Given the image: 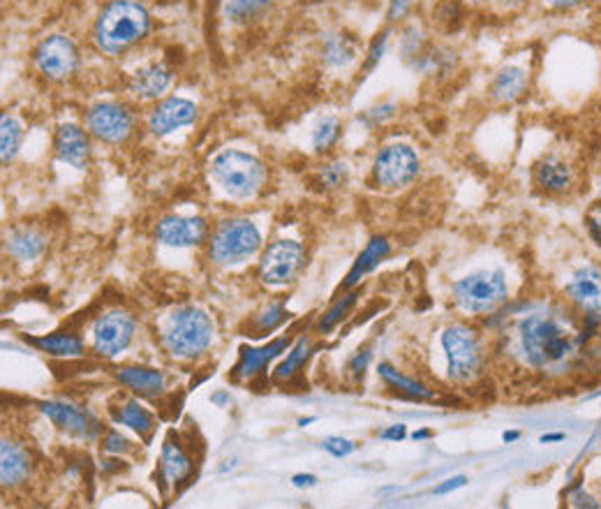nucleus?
I'll use <instances>...</instances> for the list:
<instances>
[{
  "instance_id": "obj_1",
  "label": "nucleus",
  "mask_w": 601,
  "mask_h": 509,
  "mask_svg": "<svg viewBox=\"0 0 601 509\" xmlns=\"http://www.w3.org/2000/svg\"><path fill=\"white\" fill-rule=\"evenodd\" d=\"M521 350L534 371L562 373L583 348V329L567 315L534 313L521 322Z\"/></svg>"
},
{
  "instance_id": "obj_2",
  "label": "nucleus",
  "mask_w": 601,
  "mask_h": 509,
  "mask_svg": "<svg viewBox=\"0 0 601 509\" xmlns=\"http://www.w3.org/2000/svg\"><path fill=\"white\" fill-rule=\"evenodd\" d=\"M148 28H151V17H148L142 3H137V0H111L98 14L93 38L105 54L114 56L144 40Z\"/></svg>"
},
{
  "instance_id": "obj_3",
  "label": "nucleus",
  "mask_w": 601,
  "mask_h": 509,
  "mask_svg": "<svg viewBox=\"0 0 601 509\" xmlns=\"http://www.w3.org/2000/svg\"><path fill=\"white\" fill-rule=\"evenodd\" d=\"M213 179L227 195L248 199L255 197L264 186L266 169L255 156L243 151H222L211 165Z\"/></svg>"
},
{
  "instance_id": "obj_4",
  "label": "nucleus",
  "mask_w": 601,
  "mask_h": 509,
  "mask_svg": "<svg viewBox=\"0 0 601 509\" xmlns=\"http://www.w3.org/2000/svg\"><path fill=\"white\" fill-rule=\"evenodd\" d=\"M213 338L211 317L199 308H181L165 324L162 345L174 357H195L209 348Z\"/></svg>"
},
{
  "instance_id": "obj_5",
  "label": "nucleus",
  "mask_w": 601,
  "mask_h": 509,
  "mask_svg": "<svg viewBox=\"0 0 601 509\" xmlns=\"http://www.w3.org/2000/svg\"><path fill=\"white\" fill-rule=\"evenodd\" d=\"M456 304L467 313L486 315L507 301V278L502 271H477L454 285Z\"/></svg>"
},
{
  "instance_id": "obj_6",
  "label": "nucleus",
  "mask_w": 601,
  "mask_h": 509,
  "mask_svg": "<svg viewBox=\"0 0 601 509\" xmlns=\"http://www.w3.org/2000/svg\"><path fill=\"white\" fill-rule=\"evenodd\" d=\"M421 174V158L410 144L393 142L377 151L373 162V181L382 190H403Z\"/></svg>"
},
{
  "instance_id": "obj_7",
  "label": "nucleus",
  "mask_w": 601,
  "mask_h": 509,
  "mask_svg": "<svg viewBox=\"0 0 601 509\" xmlns=\"http://www.w3.org/2000/svg\"><path fill=\"white\" fill-rule=\"evenodd\" d=\"M262 246V234L257 225L246 218H234L220 223L211 239V257L218 264H241Z\"/></svg>"
},
{
  "instance_id": "obj_8",
  "label": "nucleus",
  "mask_w": 601,
  "mask_h": 509,
  "mask_svg": "<svg viewBox=\"0 0 601 509\" xmlns=\"http://www.w3.org/2000/svg\"><path fill=\"white\" fill-rule=\"evenodd\" d=\"M442 348L447 352L449 378L454 382H470L481 371V345L477 331L456 324L442 334Z\"/></svg>"
},
{
  "instance_id": "obj_9",
  "label": "nucleus",
  "mask_w": 601,
  "mask_h": 509,
  "mask_svg": "<svg viewBox=\"0 0 601 509\" xmlns=\"http://www.w3.org/2000/svg\"><path fill=\"white\" fill-rule=\"evenodd\" d=\"M532 181L544 195L567 197L578 188L581 174H578L574 158H569L567 153L551 151L534 162Z\"/></svg>"
},
{
  "instance_id": "obj_10",
  "label": "nucleus",
  "mask_w": 601,
  "mask_h": 509,
  "mask_svg": "<svg viewBox=\"0 0 601 509\" xmlns=\"http://www.w3.org/2000/svg\"><path fill=\"white\" fill-rule=\"evenodd\" d=\"M303 257H306V250L301 243L280 239L266 248L262 262H259V276L269 285L292 283L303 267Z\"/></svg>"
},
{
  "instance_id": "obj_11",
  "label": "nucleus",
  "mask_w": 601,
  "mask_h": 509,
  "mask_svg": "<svg viewBox=\"0 0 601 509\" xmlns=\"http://www.w3.org/2000/svg\"><path fill=\"white\" fill-rule=\"evenodd\" d=\"M35 65L44 77L68 79L79 65V51L68 35H51L35 49Z\"/></svg>"
},
{
  "instance_id": "obj_12",
  "label": "nucleus",
  "mask_w": 601,
  "mask_h": 509,
  "mask_svg": "<svg viewBox=\"0 0 601 509\" xmlns=\"http://www.w3.org/2000/svg\"><path fill=\"white\" fill-rule=\"evenodd\" d=\"M86 128L91 130L93 137L102 139V142L123 144L132 135L135 121H132V114L123 105L100 102V105L91 107V112L86 114Z\"/></svg>"
},
{
  "instance_id": "obj_13",
  "label": "nucleus",
  "mask_w": 601,
  "mask_h": 509,
  "mask_svg": "<svg viewBox=\"0 0 601 509\" xmlns=\"http://www.w3.org/2000/svg\"><path fill=\"white\" fill-rule=\"evenodd\" d=\"M567 299L585 315L601 313V269L597 264L585 262L571 271L565 283Z\"/></svg>"
},
{
  "instance_id": "obj_14",
  "label": "nucleus",
  "mask_w": 601,
  "mask_h": 509,
  "mask_svg": "<svg viewBox=\"0 0 601 509\" xmlns=\"http://www.w3.org/2000/svg\"><path fill=\"white\" fill-rule=\"evenodd\" d=\"M132 334H135V320L128 313L111 311L95 324V350L102 357H116L118 352L128 348Z\"/></svg>"
},
{
  "instance_id": "obj_15",
  "label": "nucleus",
  "mask_w": 601,
  "mask_h": 509,
  "mask_svg": "<svg viewBox=\"0 0 601 509\" xmlns=\"http://www.w3.org/2000/svg\"><path fill=\"white\" fill-rule=\"evenodd\" d=\"M206 234L209 230H206L204 218L197 216H169L160 220L158 230H155L158 241L172 248L199 246V243H204Z\"/></svg>"
},
{
  "instance_id": "obj_16",
  "label": "nucleus",
  "mask_w": 601,
  "mask_h": 509,
  "mask_svg": "<svg viewBox=\"0 0 601 509\" xmlns=\"http://www.w3.org/2000/svg\"><path fill=\"white\" fill-rule=\"evenodd\" d=\"M195 121H197V107L192 105L190 100L167 98L153 109L151 116H148V130H151L155 137H165L169 132L185 128V125Z\"/></svg>"
},
{
  "instance_id": "obj_17",
  "label": "nucleus",
  "mask_w": 601,
  "mask_h": 509,
  "mask_svg": "<svg viewBox=\"0 0 601 509\" xmlns=\"http://www.w3.org/2000/svg\"><path fill=\"white\" fill-rule=\"evenodd\" d=\"M54 149L58 160L68 162L74 169H86L91 162V142L79 125L65 123L56 130Z\"/></svg>"
},
{
  "instance_id": "obj_18",
  "label": "nucleus",
  "mask_w": 601,
  "mask_h": 509,
  "mask_svg": "<svg viewBox=\"0 0 601 509\" xmlns=\"http://www.w3.org/2000/svg\"><path fill=\"white\" fill-rule=\"evenodd\" d=\"M530 70L523 65H504L491 81V98L497 105H514L528 93Z\"/></svg>"
},
{
  "instance_id": "obj_19",
  "label": "nucleus",
  "mask_w": 601,
  "mask_h": 509,
  "mask_svg": "<svg viewBox=\"0 0 601 509\" xmlns=\"http://www.w3.org/2000/svg\"><path fill=\"white\" fill-rule=\"evenodd\" d=\"M42 412L56 426H61V429H68V431L77 433V435H84V438H91V435L98 433V422H95V419L88 415V412L72 408V405L42 403Z\"/></svg>"
},
{
  "instance_id": "obj_20",
  "label": "nucleus",
  "mask_w": 601,
  "mask_h": 509,
  "mask_svg": "<svg viewBox=\"0 0 601 509\" xmlns=\"http://www.w3.org/2000/svg\"><path fill=\"white\" fill-rule=\"evenodd\" d=\"M169 84H172V72L162 63H153L132 75L130 91L144 100H155L167 91Z\"/></svg>"
},
{
  "instance_id": "obj_21",
  "label": "nucleus",
  "mask_w": 601,
  "mask_h": 509,
  "mask_svg": "<svg viewBox=\"0 0 601 509\" xmlns=\"http://www.w3.org/2000/svg\"><path fill=\"white\" fill-rule=\"evenodd\" d=\"M28 470H31V461H28L24 449L10 440H3V447H0V479H3V486L24 482Z\"/></svg>"
},
{
  "instance_id": "obj_22",
  "label": "nucleus",
  "mask_w": 601,
  "mask_h": 509,
  "mask_svg": "<svg viewBox=\"0 0 601 509\" xmlns=\"http://www.w3.org/2000/svg\"><path fill=\"white\" fill-rule=\"evenodd\" d=\"M391 253V243L384 239V236H377V239H373L368 243L366 248H363V253L359 255V260L354 262V267L350 274H347V280H345V290L347 287H354L359 280L370 274L375 267H380V262H384Z\"/></svg>"
},
{
  "instance_id": "obj_23",
  "label": "nucleus",
  "mask_w": 601,
  "mask_h": 509,
  "mask_svg": "<svg viewBox=\"0 0 601 509\" xmlns=\"http://www.w3.org/2000/svg\"><path fill=\"white\" fill-rule=\"evenodd\" d=\"M285 348H287L285 338H278V341L264 345V348H259V350L243 348L241 361H239V366H236V375H239V378H250V375H255L259 368H264V364H269L271 359H276Z\"/></svg>"
},
{
  "instance_id": "obj_24",
  "label": "nucleus",
  "mask_w": 601,
  "mask_h": 509,
  "mask_svg": "<svg viewBox=\"0 0 601 509\" xmlns=\"http://www.w3.org/2000/svg\"><path fill=\"white\" fill-rule=\"evenodd\" d=\"M118 380L142 396H155L165 387L162 373L153 371V368H121V371H118Z\"/></svg>"
},
{
  "instance_id": "obj_25",
  "label": "nucleus",
  "mask_w": 601,
  "mask_h": 509,
  "mask_svg": "<svg viewBox=\"0 0 601 509\" xmlns=\"http://www.w3.org/2000/svg\"><path fill=\"white\" fill-rule=\"evenodd\" d=\"M44 246H47V239L40 232L35 230H17L10 234V241H7V248H10V253L14 257H19V260H33V257L42 255Z\"/></svg>"
},
{
  "instance_id": "obj_26",
  "label": "nucleus",
  "mask_w": 601,
  "mask_h": 509,
  "mask_svg": "<svg viewBox=\"0 0 601 509\" xmlns=\"http://www.w3.org/2000/svg\"><path fill=\"white\" fill-rule=\"evenodd\" d=\"M21 137H24V130H21L17 118L3 114L0 118V158H3V165H10L17 158Z\"/></svg>"
},
{
  "instance_id": "obj_27",
  "label": "nucleus",
  "mask_w": 601,
  "mask_h": 509,
  "mask_svg": "<svg viewBox=\"0 0 601 509\" xmlns=\"http://www.w3.org/2000/svg\"><path fill=\"white\" fill-rule=\"evenodd\" d=\"M190 472V459L183 454V449L174 445V442H165V449H162V475L169 484L178 482Z\"/></svg>"
},
{
  "instance_id": "obj_28",
  "label": "nucleus",
  "mask_w": 601,
  "mask_h": 509,
  "mask_svg": "<svg viewBox=\"0 0 601 509\" xmlns=\"http://www.w3.org/2000/svg\"><path fill=\"white\" fill-rule=\"evenodd\" d=\"M324 61L333 65V68H343V65H350L356 56L354 42L350 38H345V35H329V38L324 40Z\"/></svg>"
},
{
  "instance_id": "obj_29",
  "label": "nucleus",
  "mask_w": 601,
  "mask_h": 509,
  "mask_svg": "<svg viewBox=\"0 0 601 509\" xmlns=\"http://www.w3.org/2000/svg\"><path fill=\"white\" fill-rule=\"evenodd\" d=\"M340 132H343V125H340L338 118L336 116H324L322 121H319L315 125V130H313V146H315V151L317 153L331 151L333 146L338 144Z\"/></svg>"
},
{
  "instance_id": "obj_30",
  "label": "nucleus",
  "mask_w": 601,
  "mask_h": 509,
  "mask_svg": "<svg viewBox=\"0 0 601 509\" xmlns=\"http://www.w3.org/2000/svg\"><path fill=\"white\" fill-rule=\"evenodd\" d=\"M380 375L389 382V385L398 387L400 392L410 394L412 398H424V401H428V398H435V394L430 392V389H426L424 385H419V382H414L410 378H405V375H400L398 371H393L389 364H380Z\"/></svg>"
},
{
  "instance_id": "obj_31",
  "label": "nucleus",
  "mask_w": 601,
  "mask_h": 509,
  "mask_svg": "<svg viewBox=\"0 0 601 509\" xmlns=\"http://www.w3.org/2000/svg\"><path fill=\"white\" fill-rule=\"evenodd\" d=\"M31 343L37 345L40 350H47L51 354H79L84 350V343L77 336H65V334H54L47 338H31Z\"/></svg>"
},
{
  "instance_id": "obj_32",
  "label": "nucleus",
  "mask_w": 601,
  "mask_h": 509,
  "mask_svg": "<svg viewBox=\"0 0 601 509\" xmlns=\"http://www.w3.org/2000/svg\"><path fill=\"white\" fill-rule=\"evenodd\" d=\"M273 3L276 0H232L227 5V17L241 24V21H250L259 17V14H264Z\"/></svg>"
},
{
  "instance_id": "obj_33",
  "label": "nucleus",
  "mask_w": 601,
  "mask_h": 509,
  "mask_svg": "<svg viewBox=\"0 0 601 509\" xmlns=\"http://www.w3.org/2000/svg\"><path fill=\"white\" fill-rule=\"evenodd\" d=\"M116 422L130 426V429L139 433H148L153 429V417L137 403H128L125 408H121V412H116Z\"/></svg>"
},
{
  "instance_id": "obj_34",
  "label": "nucleus",
  "mask_w": 601,
  "mask_h": 509,
  "mask_svg": "<svg viewBox=\"0 0 601 509\" xmlns=\"http://www.w3.org/2000/svg\"><path fill=\"white\" fill-rule=\"evenodd\" d=\"M319 183L326 190H333V188H343L347 181H350V167L345 165L343 160H333V162H326V165L319 167V174H317Z\"/></svg>"
},
{
  "instance_id": "obj_35",
  "label": "nucleus",
  "mask_w": 601,
  "mask_h": 509,
  "mask_svg": "<svg viewBox=\"0 0 601 509\" xmlns=\"http://www.w3.org/2000/svg\"><path fill=\"white\" fill-rule=\"evenodd\" d=\"M308 354H310V341L308 338H301L299 343H296V348L289 352V357H287V361L285 364H280L278 366V371H276V378H280V380H285V378H292V375L299 371V368L306 364V359H308Z\"/></svg>"
},
{
  "instance_id": "obj_36",
  "label": "nucleus",
  "mask_w": 601,
  "mask_h": 509,
  "mask_svg": "<svg viewBox=\"0 0 601 509\" xmlns=\"http://www.w3.org/2000/svg\"><path fill=\"white\" fill-rule=\"evenodd\" d=\"M400 51H403L405 58H419L424 54V35L417 28H407L400 38Z\"/></svg>"
},
{
  "instance_id": "obj_37",
  "label": "nucleus",
  "mask_w": 601,
  "mask_h": 509,
  "mask_svg": "<svg viewBox=\"0 0 601 509\" xmlns=\"http://www.w3.org/2000/svg\"><path fill=\"white\" fill-rule=\"evenodd\" d=\"M354 301H356V292H350V294H345L343 299L338 301L336 306L331 308L329 311V315L324 317L322 320V324H319V331H331L333 327H336V324L340 322V317H343L347 311H350V308L354 306Z\"/></svg>"
},
{
  "instance_id": "obj_38",
  "label": "nucleus",
  "mask_w": 601,
  "mask_h": 509,
  "mask_svg": "<svg viewBox=\"0 0 601 509\" xmlns=\"http://www.w3.org/2000/svg\"><path fill=\"white\" fill-rule=\"evenodd\" d=\"M389 35H391V31L387 28V31H382L380 35H375V40L370 42L368 58H366V72H370L373 68H377V63H380L382 58H384V54H387Z\"/></svg>"
},
{
  "instance_id": "obj_39",
  "label": "nucleus",
  "mask_w": 601,
  "mask_h": 509,
  "mask_svg": "<svg viewBox=\"0 0 601 509\" xmlns=\"http://www.w3.org/2000/svg\"><path fill=\"white\" fill-rule=\"evenodd\" d=\"M396 116V105H391V102H384V105L368 109L366 114H363V123L368 125V128H377V125H384L391 118Z\"/></svg>"
},
{
  "instance_id": "obj_40",
  "label": "nucleus",
  "mask_w": 601,
  "mask_h": 509,
  "mask_svg": "<svg viewBox=\"0 0 601 509\" xmlns=\"http://www.w3.org/2000/svg\"><path fill=\"white\" fill-rule=\"evenodd\" d=\"M583 220H585V230H588L590 239L601 246V202L592 204L590 209L585 211Z\"/></svg>"
},
{
  "instance_id": "obj_41",
  "label": "nucleus",
  "mask_w": 601,
  "mask_h": 509,
  "mask_svg": "<svg viewBox=\"0 0 601 509\" xmlns=\"http://www.w3.org/2000/svg\"><path fill=\"white\" fill-rule=\"evenodd\" d=\"M324 449L333 456H338V459H343V456H350L354 452V442L345 440V438H329L324 440Z\"/></svg>"
},
{
  "instance_id": "obj_42",
  "label": "nucleus",
  "mask_w": 601,
  "mask_h": 509,
  "mask_svg": "<svg viewBox=\"0 0 601 509\" xmlns=\"http://www.w3.org/2000/svg\"><path fill=\"white\" fill-rule=\"evenodd\" d=\"M283 320H285V308L280 304H276V306H271V311L264 313L262 320H259V329H262V331L273 329V327H278V324Z\"/></svg>"
},
{
  "instance_id": "obj_43",
  "label": "nucleus",
  "mask_w": 601,
  "mask_h": 509,
  "mask_svg": "<svg viewBox=\"0 0 601 509\" xmlns=\"http://www.w3.org/2000/svg\"><path fill=\"white\" fill-rule=\"evenodd\" d=\"M541 3H544V7H548V10L569 12V10H576V7H581V5L592 3V0H541Z\"/></svg>"
},
{
  "instance_id": "obj_44",
  "label": "nucleus",
  "mask_w": 601,
  "mask_h": 509,
  "mask_svg": "<svg viewBox=\"0 0 601 509\" xmlns=\"http://www.w3.org/2000/svg\"><path fill=\"white\" fill-rule=\"evenodd\" d=\"M410 10H412V0H391L387 19L389 21H400V19H405L407 14H410Z\"/></svg>"
},
{
  "instance_id": "obj_45",
  "label": "nucleus",
  "mask_w": 601,
  "mask_h": 509,
  "mask_svg": "<svg viewBox=\"0 0 601 509\" xmlns=\"http://www.w3.org/2000/svg\"><path fill=\"white\" fill-rule=\"evenodd\" d=\"M488 3L500 12H518L528 5V0H488Z\"/></svg>"
},
{
  "instance_id": "obj_46",
  "label": "nucleus",
  "mask_w": 601,
  "mask_h": 509,
  "mask_svg": "<svg viewBox=\"0 0 601 509\" xmlns=\"http://www.w3.org/2000/svg\"><path fill=\"white\" fill-rule=\"evenodd\" d=\"M105 449L107 452H125V449H128V442H125V438H121L118 433H109L105 440Z\"/></svg>"
},
{
  "instance_id": "obj_47",
  "label": "nucleus",
  "mask_w": 601,
  "mask_h": 509,
  "mask_svg": "<svg viewBox=\"0 0 601 509\" xmlns=\"http://www.w3.org/2000/svg\"><path fill=\"white\" fill-rule=\"evenodd\" d=\"M465 484H467V479H465V477H454V479H447V482L437 486L435 493H437V496H444V493L456 491V489H460V486H465Z\"/></svg>"
},
{
  "instance_id": "obj_48",
  "label": "nucleus",
  "mask_w": 601,
  "mask_h": 509,
  "mask_svg": "<svg viewBox=\"0 0 601 509\" xmlns=\"http://www.w3.org/2000/svg\"><path fill=\"white\" fill-rule=\"evenodd\" d=\"M405 426L403 424H398V426H391L389 431H384L382 433V438H387V440H403L405 438Z\"/></svg>"
},
{
  "instance_id": "obj_49",
  "label": "nucleus",
  "mask_w": 601,
  "mask_h": 509,
  "mask_svg": "<svg viewBox=\"0 0 601 509\" xmlns=\"http://www.w3.org/2000/svg\"><path fill=\"white\" fill-rule=\"evenodd\" d=\"M294 486H315L317 484V477H313V475H296L294 479Z\"/></svg>"
},
{
  "instance_id": "obj_50",
  "label": "nucleus",
  "mask_w": 601,
  "mask_h": 509,
  "mask_svg": "<svg viewBox=\"0 0 601 509\" xmlns=\"http://www.w3.org/2000/svg\"><path fill=\"white\" fill-rule=\"evenodd\" d=\"M562 440H565V433H551V435H544V438H541L544 445H548V442H562Z\"/></svg>"
},
{
  "instance_id": "obj_51",
  "label": "nucleus",
  "mask_w": 601,
  "mask_h": 509,
  "mask_svg": "<svg viewBox=\"0 0 601 509\" xmlns=\"http://www.w3.org/2000/svg\"><path fill=\"white\" fill-rule=\"evenodd\" d=\"M518 435H521V433H516V431H511V433H509V431H507V433L502 435V438L507 440V442H514V440H518Z\"/></svg>"
},
{
  "instance_id": "obj_52",
  "label": "nucleus",
  "mask_w": 601,
  "mask_h": 509,
  "mask_svg": "<svg viewBox=\"0 0 601 509\" xmlns=\"http://www.w3.org/2000/svg\"><path fill=\"white\" fill-rule=\"evenodd\" d=\"M424 438H428V431H419V433H414V440H424Z\"/></svg>"
}]
</instances>
